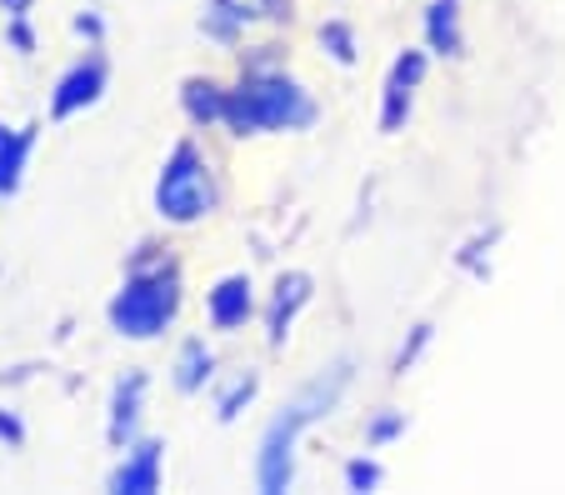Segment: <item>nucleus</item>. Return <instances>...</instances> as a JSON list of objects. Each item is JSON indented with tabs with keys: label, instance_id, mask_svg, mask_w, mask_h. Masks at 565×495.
Segmentation results:
<instances>
[{
	"label": "nucleus",
	"instance_id": "15",
	"mask_svg": "<svg viewBox=\"0 0 565 495\" xmlns=\"http://www.w3.org/2000/svg\"><path fill=\"white\" fill-rule=\"evenodd\" d=\"M225 15H235L241 25H250V21H286V0H215Z\"/></svg>",
	"mask_w": 565,
	"mask_h": 495
},
{
	"label": "nucleus",
	"instance_id": "18",
	"mask_svg": "<svg viewBox=\"0 0 565 495\" xmlns=\"http://www.w3.org/2000/svg\"><path fill=\"white\" fill-rule=\"evenodd\" d=\"M345 481H351V491H375V485H381V465L375 461H351L345 465Z\"/></svg>",
	"mask_w": 565,
	"mask_h": 495
},
{
	"label": "nucleus",
	"instance_id": "19",
	"mask_svg": "<svg viewBox=\"0 0 565 495\" xmlns=\"http://www.w3.org/2000/svg\"><path fill=\"white\" fill-rule=\"evenodd\" d=\"M401 431H406V420H401V416H385V420H375V426H371V445L391 441V435H401Z\"/></svg>",
	"mask_w": 565,
	"mask_h": 495
},
{
	"label": "nucleus",
	"instance_id": "3",
	"mask_svg": "<svg viewBox=\"0 0 565 495\" xmlns=\"http://www.w3.org/2000/svg\"><path fill=\"white\" fill-rule=\"evenodd\" d=\"M175 305H181L175 276H166V270H136L120 286L116 301H110V325L126 341H156L175 321Z\"/></svg>",
	"mask_w": 565,
	"mask_h": 495
},
{
	"label": "nucleus",
	"instance_id": "5",
	"mask_svg": "<svg viewBox=\"0 0 565 495\" xmlns=\"http://www.w3.org/2000/svg\"><path fill=\"white\" fill-rule=\"evenodd\" d=\"M100 90H106V61H100V55H90V61L71 65V76H61L55 100H51V116L65 120V116H75V110L96 106Z\"/></svg>",
	"mask_w": 565,
	"mask_h": 495
},
{
	"label": "nucleus",
	"instance_id": "21",
	"mask_svg": "<svg viewBox=\"0 0 565 495\" xmlns=\"http://www.w3.org/2000/svg\"><path fill=\"white\" fill-rule=\"evenodd\" d=\"M6 6H21V0H6Z\"/></svg>",
	"mask_w": 565,
	"mask_h": 495
},
{
	"label": "nucleus",
	"instance_id": "6",
	"mask_svg": "<svg viewBox=\"0 0 565 495\" xmlns=\"http://www.w3.org/2000/svg\"><path fill=\"white\" fill-rule=\"evenodd\" d=\"M420 76H426V55H420V51H406L401 61L391 65V80H385V106H381V126L385 130H401V126H406Z\"/></svg>",
	"mask_w": 565,
	"mask_h": 495
},
{
	"label": "nucleus",
	"instance_id": "12",
	"mask_svg": "<svg viewBox=\"0 0 565 495\" xmlns=\"http://www.w3.org/2000/svg\"><path fill=\"white\" fill-rule=\"evenodd\" d=\"M426 41H430V51H440V55H460V0H430Z\"/></svg>",
	"mask_w": 565,
	"mask_h": 495
},
{
	"label": "nucleus",
	"instance_id": "7",
	"mask_svg": "<svg viewBox=\"0 0 565 495\" xmlns=\"http://www.w3.org/2000/svg\"><path fill=\"white\" fill-rule=\"evenodd\" d=\"M250 311H256V291H250L246 276H225L205 301V315H211L215 331H241Z\"/></svg>",
	"mask_w": 565,
	"mask_h": 495
},
{
	"label": "nucleus",
	"instance_id": "17",
	"mask_svg": "<svg viewBox=\"0 0 565 495\" xmlns=\"http://www.w3.org/2000/svg\"><path fill=\"white\" fill-rule=\"evenodd\" d=\"M250 396H256V376H246V380H235V386H231V396H225L221 400V420H235V416H241V406H246V400Z\"/></svg>",
	"mask_w": 565,
	"mask_h": 495
},
{
	"label": "nucleus",
	"instance_id": "11",
	"mask_svg": "<svg viewBox=\"0 0 565 495\" xmlns=\"http://www.w3.org/2000/svg\"><path fill=\"white\" fill-rule=\"evenodd\" d=\"M140 400H146V376H140V370H130V376L116 386V396H110V441H116V445L136 431Z\"/></svg>",
	"mask_w": 565,
	"mask_h": 495
},
{
	"label": "nucleus",
	"instance_id": "4",
	"mask_svg": "<svg viewBox=\"0 0 565 495\" xmlns=\"http://www.w3.org/2000/svg\"><path fill=\"white\" fill-rule=\"evenodd\" d=\"M211 205H215L211 165H205V155L195 151L191 140H185V146H175V151H171L166 171H160L156 211L166 220H175V226H191V220L211 216Z\"/></svg>",
	"mask_w": 565,
	"mask_h": 495
},
{
	"label": "nucleus",
	"instance_id": "13",
	"mask_svg": "<svg viewBox=\"0 0 565 495\" xmlns=\"http://www.w3.org/2000/svg\"><path fill=\"white\" fill-rule=\"evenodd\" d=\"M211 376H215L211 345H205V341H185V345H181V361H175V390L195 396V390H201Z\"/></svg>",
	"mask_w": 565,
	"mask_h": 495
},
{
	"label": "nucleus",
	"instance_id": "8",
	"mask_svg": "<svg viewBox=\"0 0 565 495\" xmlns=\"http://www.w3.org/2000/svg\"><path fill=\"white\" fill-rule=\"evenodd\" d=\"M110 491H120V495H150V491H160V441L136 445V451L126 455V465L110 475Z\"/></svg>",
	"mask_w": 565,
	"mask_h": 495
},
{
	"label": "nucleus",
	"instance_id": "16",
	"mask_svg": "<svg viewBox=\"0 0 565 495\" xmlns=\"http://www.w3.org/2000/svg\"><path fill=\"white\" fill-rule=\"evenodd\" d=\"M320 41L331 45V55H335L341 65H351V61H355V35H351V25H341V21L320 25Z\"/></svg>",
	"mask_w": 565,
	"mask_h": 495
},
{
	"label": "nucleus",
	"instance_id": "1",
	"mask_svg": "<svg viewBox=\"0 0 565 495\" xmlns=\"http://www.w3.org/2000/svg\"><path fill=\"white\" fill-rule=\"evenodd\" d=\"M345 380H351V370L335 366L331 376L310 380L300 396H290L286 406H280V416L270 420V431H266V445H260V491H286V485L296 481L300 435H306V426H316L320 416H331V406L341 400Z\"/></svg>",
	"mask_w": 565,
	"mask_h": 495
},
{
	"label": "nucleus",
	"instance_id": "2",
	"mask_svg": "<svg viewBox=\"0 0 565 495\" xmlns=\"http://www.w3.org/2000/svg\"><path fill=\"white\" fill-rule=\"evenodd\" d=\"M225 120L235 126V136H250V130H306L316 126V100L296 80L260 76L225 96Z\"/></svg>",
	"mask_w": 565,
	"mask_h": 495
},
{
	"label": "nucleus",
	"instance_id": "9",
	"mask_svg": "<svg viewBox=\"0 0 565 495\" xmlns=\"http://www.w3.org/2000/svg\"><path fill=\"white\" fill-rule=\"evenodd\" d=\"M310 301V276H300V270H290V276L276 280V301H270V345H280L290 335V321H296V311Z\"/></svg>",
	"mask_w": 565,
	"mask_h": 495
},
{
	"label": "nucleus",
	"instance_id": "10",
	"mask_svg": "<svg viewBox=\"0 0 565 495\" xmlns=\"http://www.w3.org/2000/svg\"><path fill=\"white\" fill-rule=\"evenodd\" d=\"M31 146H35V126H25V130L0 126V195H15L25 161H31Z\"/></svg>",
	"mask_w": 565,
	"mask_h": 495
},
{
	"label": "nucleus",
	"instance_id": "20",
	"mask_svg": "<svg viewBox=\"0 0 565 495\" xmlns=\"http://www.w3.org/2000/svg\"><path fill=\"white\" fill-rule=\"evenodd\" d=\"M0 435H6V441H11V445H15V441H21V426H15V420H11V416H0Z\"/></svg>",
	"mask_w": 565,
	"mask_h": 495
},
{
	"label": "nucleus",
	"instance_id": "14",
	"mask_svg": "<svg viewBox=\"0 0 565 495\" xmlns=\"http://www.w3.org/2000/svg\"><path fill=\"white\" fill-rule=\"evenodd\" d=\"M225 96L231 90H221V86H211V80H191L185 86V110H191V120H225Z\"/></svg>",
	"mask_w": 565,
	"mask_h": 495
}]
</instances>
